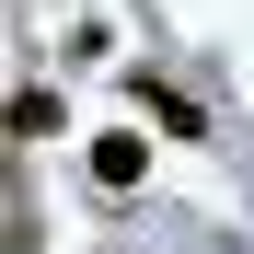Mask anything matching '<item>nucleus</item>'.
I'll list each match as a JSON object with an SVG mask.
<instances>
[{
    "label": "nucleus",
    "mask_w": 254,
    "mask_h": 254,
    "mask_svg": "<svg viewBox=\"0 0 254 254\" xmlns=\"http://www.w3.org/2000/svg\"><path fill=\"white\" fill-rule=\"evenodd\" d=\"M116 81H127V104H150L162 127H174V139H196V127H208V104H196V93H174L162 69H116Z\"/></svg>",
    "instance_id": "nucleus-1"
},
{
    "label": "nucleus",
    "mask_w": 254,
    "mask_h": 254,
    "mask_svg": "<svg viewBox=\"0 0 254 254\" xmlns=\"http://www.w3.org/2000/svg\"><path fill=\"white\" fill-rule=\"evenodd\" d=\"M58 127H69V104L47 93V81H23V93L0 104V139H58Z\"/></svg>",
    "instance_id": "nucleus-2"
},
{
    "label": "nucleus",
    "mask_w": 254,
    "mask_h": 254,
    "mask_svg": "<svg viewBox=\"0 0 254 254\" xmlns=\"http://www.w3.org/2000/svg\"><path fill=\"white\" fill-rule=\"evenodd\" d=\"M139 174H150V139H139V127H116V139H93V185H104V196H127Z\"/></svg>",
    "instance_id": "nucleus-3"
}]
</instances>
